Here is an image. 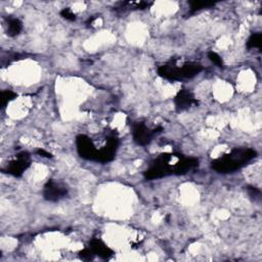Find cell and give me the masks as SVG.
<instances>
[{
	"mask_svg": "<svg viewBox=\"0 0 262 262\" xmlns=\"http://www.w3.org/2000/svg\"><path fill=\"white\" fill-rule=\"evenodd\" d=\"M257 157L256 150L252 148H234L211 162V168L218 173H232Z\"/></svg>",
	"mask_w": 262,
	"mask_h": 262,
	"instance_id": "1",
	"label": "cell"
},
{
	"mask_svg": "<svg viewBox=\"0 0 262 262\" xmlns=\"http://www.w3.org/2000/svg\"><path fill=\"white\" fill-rule=\"evenodd\" d=\"M202 70L203 67L198 62L188 61L179 66L176 59H172L169 62L160 66L158 68V74L169 81H180L196 76Z\"/></svg>",
	"mask_w": 262,
	"mask_h": 262,
	"instance_id": "2",
	"label": "cell"
},
{
	"mask_svg": "<svg viewBox=\"0 0 262 262\" xmlns=\"http://www.w3.org/2000/svg\"><path fill=\"white\" fill-rule=\"evenodd\" d=\"M178 154H162L160 155L143 172V176L147 180L162 178L172 173V164L171 162L177 157Z\"/></svg>",
	"mask_w": 262,
	"mask_h": 262,
	"instance_id": "3",
	"label": "cell"
},
{
	"mask_svg": "<svg viewBox=\"0 0 262 262\" xmlns=\"http://www.w3.org/2000/svg\"><path fill=\"white\" fill-rule=\"evenodd\" d=\"M163 130L162 127H157L155 129H149L145 126L144 123L137 122L132 125V137L136 144L138 145H147L150 143L152 138L161 133Z\"/></svg>",
	"mask_w": 262,
	"mask_h": 262,
	"instance_id": "4",
	"label": "cell"
},
{
	"mask_svg": "<svg viewBox=\"0 0 262 262\" xmlns=\"http://www.w3.org/2000/svg\"><path fill=\"white\" fill-rule=\"evenodd\" d=\"M30 165H31L30 154L27 151H21L17 154L13 160L9 161L6 164L3 171L12 176L19 177L30 167Z\"/></svg>",
	"mask_w": 262,
	"mask_h": 262,
	"instance_id": "5",
	"label": "cell"
},
{
	"mask_svg": "<svg viewBox=\"0 0 262 262\" xmlns=\"http://www.w3.org/2000/svg\"><path fill=\"white\" fill-rule=\"evenodd\" d=\"M119 147V138L116 134H110L106 137L105 144L97 150L95 162L107 163L114 160L117 149Z\"/></svg>",
	"mask_w": 262,
	"mask_h": 262,
	"instance_id": "6",
	"label": "cell"
},
{
	"mask_svg": "<svg viewBox=\"0 0 262 262\" xmlns=\"http://www.w3.org/2000/svg\"><path fill=\"white\" fill-rule=\"evenodd\" d=\"M76 146H77V151L82 159L89 160V161L96 160V155L98 149L94 145L91 138H89L87 135H84V134L78 135L76 137Z\"/></svg>",
	"mask_w": 262,
	"mask_h": 262,
	"instance_id": "7",
	"label": "cell"
},
{
	"mask_svg": "<svg viewBox=\"0 0 262 262\" xmlns=\"http://www.w3.org/2000/svg\"><path fill=\"white\" fill-rule=\"evenodd\" d=\"M68 194V188L62 183L49 179L43 187V198L48 202H58Z\"/></svg>",
	"mask_w": 262,
	"mask_h": 262,
	"instance_id": "8",
	"label": "cell"
},
{
	"mask_svg": "<svg viewBox=\"0 0 262 262\" xmlns=\"http://www.w3.org/2000/svg\"><path fill=\"white\" fill-rule=\"evenodd\" d=\"M198 100L188 89H181L174 97V105L177 112H183L192 105H196Z\"/></svg>",
	"mask_w": 262,
	"mask_h": 262,
	"instance_id": "9",
	"label": "cell"
},
{
	"mask_svg": "<svg viewBox=\"0 0 262 262\" xmlns=\"http://www.w3.org/2000/svg\"><path fill=\"white\" fill-rule=\"evenodd\" d=\"M199 166V160L196 158H187L182 155L172 165V173L174 175H184L187 172L195 169Z\"/></svg>",
	"mask_w": 262,
	"mask_h": 262,
	"instance_id": "10",
	"label": "cell"
},
{
	"mask_svg": "<svg viewBox=\"0 0 262 262\" xmlns=\"http://www.w3.org/2000/svg\"><path fill=\"white\" fill-rule=\"evenodd\" d=\"M88 247L91 249V251L94 253V255H96L102 259H108L114 254L112 249H110L101 239H98V238L91 239Z\"/></svg>",
	"mask_w": 262,
	"mask_h": 262,
	"instance_id": "11",
	"label": "cell"
},
{
	"mask_svg": "<svg viewBox=\"0 0 262 262\" xmlns=\"http://www.w3.org/2000/svg\"><path fill=\"white\" fill-rule=\"evenodd\" d=\"M5 30L6 34L9 37H15L19 35V33L23 30V23L20 21L19 18L12 16V15H7L5 17Z\"/></svg>",
	"mask_w": 262,
	"mask_h": 262,
	"instance_id": "12",
	"label": "cell"
},
{
	"mask_svg": "<svg viewBox=\"0 0 262 262\" xmlns=\"http://www.w3.org/2000/svg\"><path fill=\"white\" fill-rule=\"evenodd\" d=\"M189 10L190 12H195L205 8H210L215 5V2H208V1H189Z\"/></svg>",
	"mask_w": 262,
	"mask_h": 262,
	"instance_id": "13",
	"label": "cell"
},
{
	"mask_svg": "<svg viewBox=\"0 0 262 262\" xmlns=\"http://www.w3.org/2000/svg\"><path fill=\"white\" fill-rule=\"evenodd\" d=\"M261 40H262V34L261 33H253L249 39L247 40L246 46L248 49L252 48H260L261 47Z\"/></svg>",
	"mask_w": 262,
	"mask_h": 262,
	"instance_id": "14",
	"label": "cell"
},
{
	"mask_svg": "<svg viewBox=\"0 0 262 262\" xmlns=\"http://www.w3.org/2000/svg\"><path fill=\"white\" fill-rule=\"evenodd\" d=\"M17 97V94L11 90H3L1 92V97H0V105L1 108H4L11 100Z\"/></svg>",
	"mask_w": 262,
	"mask_h": 262,
	"instance_id": "15",
	"label": "cell"
},
{
	"mask_svg": "<svg viewBox=\"0 0 262 262\" xmlns=\"http://www.w3.org/2000/svg\"><path fill=\"white\" fill-rule=\"evenodd\" d=\"M208 57H209V59H210L214 64H216V66L219 67V68H223V66H224L223 60H222L221 56H220L218 53H216V52H214V51H209V52H208Z\"/></svg>",
	"mask_w": 262,
	"mask_h": 262,
	"instance_id": "16",
	"label": "cell"
},
{
	"mask_svg": "<svg viewBox=\"0 0 262 262\" xmlns=\"http://www.w3.org/2000/svg\"><path fill=\"white\" fill-rule=\"evenodd\" d=\"M79 256L83 259V260H92L94 258V253L91 251V249L89 247L83 249L82 251L79 252Z\"/></svg>",
	"mask_w": 262,
	"mask_h": 262,
	"instance_id": "17",
	"label": "cell"
},
{
	"mask_svg": "<svg viewBox=\"0 0 262 262\" xmlns=\"http://www.w3.org/2000/svg\"><path fill=\"white\" fill-rule=\"evenodd\" d=\"M59 14H60L63 18L68 19V20H70V21H73V20L76 19V14H75L70 8H63L62 10H60Z\"/></svg>",
	"mask_w": 262,
	"mask_h": 262,
	"instance_id": "18",
	"label": "cell"
},
{
	"mask_svg": "<svg viewBox=\"0 0 262 262\" xmlns=\"http://www.w3.org/2000/svg\"><path fill=\"white\" fill-rule=\"evenodd\" d=\"M36 154H37L38 156H40V157H43V158H52V155H51L50 152L46 151V150L43 149V148L37 149V150H36Z\"/></svg>",
	"mask_w": 262,
	"mask_h": 262,
	"instance_id": "19",
	"label": "cell"
}]
</instances>
